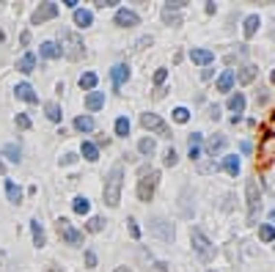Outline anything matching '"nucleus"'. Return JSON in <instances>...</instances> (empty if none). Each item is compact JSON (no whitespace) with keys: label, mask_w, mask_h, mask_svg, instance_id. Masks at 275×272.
Segmentation results:
<instances>
[{"label":"nucleus","mask_w":275,"mask_h":272,"mask_svg":"<svg viewBox=\"0 0 275 272\" xmlns=\"http://www.w3.org/2000/svg\"><path fill=\"white\" fill-rule=\"evenodd\" d=\"M127 231H129V237L132 239H140V228H138L135 217H127Z\"/></svg>","instance_id":"obj_38"},{"label":"nucleus","mask_w":275,"mask_h":272,"mask_svg":"<svg viewBox=\"0 0 275 272\" xmlns=\"http://www.w3.org/2000/svg\"><path fill=\"white\" fill-rule=\"evenodd\" d=\"M190 245H193V250H196L204 261H212V258H215V245L204 237V231H198V228L190 231Z\"/></svg>","instance_id":"obj_4"},{"label":"nucleus","mask_w":275,"mask_h":272,"mask_svg":"<svg viewBox=\"0 0 275 272\" xmlns=\"http://www.w3.org/2000/svg\"><path fill=\"white\" fill-rule=\"evenodd\" d=\"M80 154H83L88 162H96V160H99V149H96V143H83Z\"/></svg>","instance_id":"obj_27"},{"label":"nucleus","mask_w":275,"mask_h":272,"mask_svg":"<svg viewBox=\"0 0 275 272\" xmlns=\"http://www.w3.org/2000/svg\"><path fill=\"white\" fill-rule=\"evenodd\" d=\"M165 77H168V69H157L154 72V85H163Z\"/></svg>","instance_id":"obj_41"},{"label":"nucleus","mask_w":275,"mask_h":272,"mask_svg":"<svg viewBox=\"0 0 275 272\" xmlns=\"http://www.w3.org/2000/svg\"><path fill=\"white\" fill-rule=\"evenodd\" d=\"M223 170H226V173H231V176H237V173H240V160H237V154L223 157Z\"/></svg>","instance_id":"obj_23"},{"label":"nucleus","mask_w":275,"mask_h":272,"mask_svg":"<svg viewBox=\"0 0 275 272\" xmlns=\"http://www.w3.org/2000/svg\"><path fill=\"white\" fill-rule=\"evenodd\" d=\"M229 110H234L237 116H240V113L245 110V96H242V94H234L231 99H229Z\"/></svg>","instance_id":"obj_31"},{"label":"nucleus","mask_w":275,"mask_h":272,"mask_svg":"<svg viewBox=\"0 0 275 272\" xmlns=\"http://www.w3.org/2000/svg\"><path fill=\"white\" fill-rule=\"evenodd\" d=\"M58 50L63 58L69 60H80L83 55H86V44H83V36L75 33V30H69V28H63L58 33Z\"/></svg>","instance_id":"obj_2"},{"label":"nucleus","mask_w":275,"mask_h":272,"mask_svg":"<svg viewBox=\"0 0 275 272\" xmlns=\"http://www.w3.org/2000/svg\"><path fill=\"white\" fill-rule=\"evenodd\" d=\"M3 157H9L11 162H19V160H22V149L14 146V143H9L6 149H3Z\"/></svg>","instance_id":"obj_32"},{"label":"nucleus","mask_w":275,"mask_h":272,"mask_svg":"<svg viewBox=\"0 0 275 272\" xmlns=\"http://www.w3.org/2000/svg\"><path fill=\"white\" fill-rule=\"evenodd\" d=\"M31 234H33V245L36 247H44V245H47L44 226H42V220H39V217H33V220H31Z\"/></svg>","instance_id":"obj_15"},{"label":"nucleus","mask_w":275,"mask_h":272,"mask_svg":"<svg viewBox=\"0 0 275 272\" xmlns=\"http://www.w3.org/2000/svg\"><path fill=\"white\" fill-rule=\"evenodd\" d=\"M160 184V170L154 168H140V179H138V198L149 204L152 198H154V190Z\"/></svg>","instance_id":"obj_3"},{"label":"nucleus","mask_w":275,"mask_h":272,"mask_svg":"<svg viewBox=\"0 0 275 272\" xmlns=\"http://www.w3.org/2000/svg\"><path fill=\"white\" fill-rule=\"evenodd\" d=\"M75 129L77 132H94V119L91 116H77L75 119Z\"/></svg>","instance_id":"obj_25"},{"label":"nucleus","mask_w":275,"mask_h":272,"mask_svg":"<svg viewBox=\"0 0 275 272\" xmlns=\"http://www.w3.org/2000/svg\"><path fill=\"white\" fill-rule=\"evenodd\" d=\"M209 119H212V121L220 119V107H217V105H215V107H209Z\"/></svg>","instance_id":"obj_46"},{"label":"nucleus","mask_w":275,"mask_h":272,"mask_svg":"<svg viewBox=\"0 0 275 272\" xmlns=\"http://www.w3.org/2000/svg\"><path fill=\"white\" fill-rule=\"evenodd\" d=\"M47 272H63V270H58V264H50V267H47Z\"/></svg>","instance_id":"obj_47"},{"label":"nucleus","mask_w":275,"mask_h":272,"mask_svg":"<svg viewBox=\"0 0 275 272\" xmlns=\"http://www.w3.org/2000/svg\"><path fill=\"white\" fill-rule=\"evenodd\" d=\"M201 143H204V135H201V132H193V135L187 137V154H190V160H198V157H201Z\"/></svg>","instance_id":"obj_14"},{"label":"nucleus","mask_w":275,"mask_h":272,"mask_svg":"<svg viewBox=\"0 0 275 272\" xmlns=\"http://www.w3.org/2000/svg\"><path fill=\"white\" fill-rule=\"evenodd\" d=\"M187 119H190L187 107H176V110H173V121H176V124H187Z\"/></svg>","instance_id":"obj_37"},{"label":"nucleus","mask_w":275,"mask_h":272,"mask_svg":"<svg viewBox=\"0 0 275 272\" xmlns=\"http://www.w3.org/2000/svg\"><path fill=\"white\" fill-rule=\"evenodd\" d=\"M149 231H152L154 237H160L163 242H171L173 239V226L168 220H163V217H154V220L149 223Z\"/></svg>","instance_id":"obj_8"},{"label":"nucleus","mask_w":275,"mask_h":272,"mask_svg":"<svg viewBox=\"0 0 275 272\" xmlns=\"http://www.w3.org/2000/svg\"><path fill=\"white\" fill-rule=\"evenodd\" d=\"M105 223H107L105 217H96V214H94V217H88V223H86V231H91V234H99V231L105 228Z\"/></svg>","instance_id":"obj_30"},{"label":"nucleus","mask_w":275,"mask_h":272,"mask_svg":"<svg viewBox=\"0 0 275 272\" xmlns=\"http://www.w3.org/2000/svg\"><path fill=\"white\" fill-rule=\"evenodd\" d=\"M231 85H234V72H231V69H226L223 75L217 77L215 88H217V91H231Z\"/></svg>","instance_id":"obj_22"},{"label":"nucleus","mask_w":275,"mask_h":272,"mask_svg":"<svg viewBox=\"0 0 275 272\" xmlns=\"http://www.w3.org/2000/svg\"><path fill=\"white\" fill-rule=\"evenodd\" d=\"M14 94H17V99H22V102H31V105L39 102V96H36V91H33V85L31 83H17Z\"/></svg>","instance_id":"obj_11"},{"label":"nucleus","mask_w":275,"mask_h":272,"mask_svg":"<svg viewBox=\"0 0 275 272\" xmlns=\"http://www.w3.org/2000/svg\"><path fill=\"white\" fill-rule=\"evenodd\" d=\"M17 69L22 72V75H31V72L36 69V55H33V52H25V55L17 60Z\"/></svg>","instance_id":"obj_18"},{"label":"nucleus","mask_w":275,"mask_h":272,"mask_svg":"<svg viewBox=\"0 0 275 272\" xmlns=\"http://www.w3.org/2000/svg\"><path fill=\"white\" fill-rule=\"evenodd\" d=\"M140 124H143L149 132H157V135H163V137H171V127H168L157 113H143V116H140Z\"/></svg>","instance_id":"obj_6"},{"label":"nucleus","mask_w":275,"mask_h":272,"mask_svg":"<svg viewBox=\"0 0 275 272\" xmlns=\"http://www.w3.org/2000/svg\"><path fill=\"white\" fill-rule=\"evenodd\" d=\"M17 127L19 129H31V119H28L25 113H17Z\"/></svg>","instance_id":"obj_40"},{"label":"nucleus","mask_w":275,"mask_h":272,"mask_svg":"<svg viewBox=\"0 0 275 272\" xmlns=\"http://www.w3.org/2000/svg\"><path fill=\"white\" fill-rule=\"evenodd\" d=\"M80 88L88 91V94L94 91V88H96V75H94V72H86V75L80 77Z\"/></svg>","instance_id":"obj_28"},{"label":"nucleus","mask_w":275,"mask_h":272,"mask_svg":"<svg viewBox=\"0 0 275 272\" xmlns=\"http://www.w3.org/2000/svg\"><path fill=\"white\" fill-rule=\"evenodd\" d=\"M116 3H119V0H96V9H110Z\"/></svg>","instance_id":"obj_44"},{"label":"nucleus","mask_w":275,"mask_h":272,"mask_svg":"<svg viewBox=\"0 0 275 272\" xmlns=\"http://www.w3.org/2000/svg\"><path fill=\"white\" fill-rule=\"evenodd\" d=\"M143 47H152V36H140L138 39V50H143Z\"/></svg>","instance_id":"obj_43"},{"label":"nucleus","mask_w":275,"mask_h":272,"mask_svg":"<svg viewBox=\"0 0 275 272\" xmlns=\"http://www.w3.org/2000/svg\"><path fill=\"white\" fill-rule=\"evenodd\" d=\"M253 77H256V66H250V63H248V66L240 69V75H234V80H240L242 85H248Z\"/></svg>","instance_id":"obj_26"},{"label":"nucleus","mask_w":275,"mask_h":272,"mask_svg":"<svg viewBox=\"0 0 275 272\" xmlns=\"http://www.w3.org/2000/svg\"><path fill=\"white\" fill-rule=\"evenodd\" d=\"M138 151H140V154H146V157H149V154H154V151H157V143L152 140V137H143V140L138 143Z\"/></svg>","instance_id":"obj_34"},{"label":"nucleus","mask_w":275,"mask_h":272,"mask_svg":"<svg viewBox=\"0 0 275 272\" xmlns=\"http://www.w3.org/2000/svg\"><path fill=\"white\" fill-rule=\"evenodd\" d=\"M259 25H261V19H259V14H250V17L245 19V28H242V33H245V39H250V36H256Z\"/></svg>","instance_id":"obj_20"},{"label":"nucleus","mask_w":275,"mask_h":272,"mask_svg":"<svg viewBox=\"0 0 275 272\" xmlns=\"http://www.w3.org/2000/svg\"><path fill=\"white\" fill-rule=\"evenodd\" d=\"M6 196H9V201L14 206L22 204V187H19V184H14L11 179H6Z\"/></svg>","instance_id":"obj_17"},{"label":"nucleus","mask_w":275,"mask_h":272,"mask_svg":"<svg viewBox=\"0 0 275 272\" xmlns=\"http://www.w3.org/2000/svg\"><path fill=\"white\" fill-rule=\"evenodd\" d=\"M116 135L119 137H127L129 135V121L121 116V119H116Z\"/></svg>","instance_id":"obj_36"},{"label":"nucleus","mask_w":275,"mask_h":272,"mask_svg":"<svg viewBox=\"0 0 275 272\" xmlns=\"http://www.w3.org/2000/svg\"><path fill=\"white\" fill-rule=\"evenodd\" d=\"M116 272H129V270H127V267H119V270H116Z\"/></svg>","instance_id":"obj_50"},{"label":"nucleus","mask_w":275,"mask_h":272,"mask_svg":"<svg viewBox=\"0 0 275 272\" xmlns=\"http://www.w3.org/2000/svg\"><path fill=\"white\" fill-rule=\"evenodd\" d=\"M75 160H77V154H63V157H61V165H72Z\"/></svg>","instance_id":"obj_45"},{"label":"nucleus","mask_w":275,"mask_h":272,"mask_svg":"<svg viewBox=\"0 0 275 272\" xmlns=\"http://www.w3.org/2000/svg\"><path fill=\"white\" fill-rule=\"evenodd\" d=\"M138 22H140V17H138L135 11H129V9H119V11H116V25H119V28H135Z\"/></svg>","instance_id":"obj_10"},{"label":"nucleus","mask_w":275,"mask_h":272,"mask_svg":"<svg viewBox=\"0 0 275 272\" xmlns=\"http://www.w3.org/2000/svg\"><path fill=\"white\" fill-rule=\"evenodd\" d=\"M39 55L47 58V60H55V58H61V50H58V44L55 42H44L42 47H39Z\"/></svg>","instance_id":"obj_19"},{"label":"nucleus","mask_w":275,"mask_h":272,"mask_svg":"<svg viewBox=\"0 0 275 272\" xmlns=\"http://www.w3.org/2000/svg\"><path fill=\"white\" fill-rule=\"evenodd\" d=\"M259 239H261V242H273L275 239V228L270 226V223H264V226L259 228Z\"/></svg>","instance_id":"obj_35"},{"label":"nucleus","mask_w":275,"mask_h":272,"mask_svg":"<svg viewBox=\"0 0 275 272\" xmlns=\"http://www.w3.org/2000/svg\"><path fill=\"white\" fill-rule=\"evenodd\" d=\"M72 209L77 214H88V209H91V204H88V198H83V196H77L75 201H72Z\"/></svg>","instance_id":"obj_33"},{"label":"nucleus","mask_w":275,"mask_h":272,"mask_svg":"<svg viewBox=\"0 0 275 272\" xmlns=\"http://www.w3.org/2000/svg\"><path fill=\"white\" fill-rule=\"evenodd\" d=\"M245 193H248V223L253 226V223H256V214H259V184H256V179H248Z\"/></svg>","instance_id":"obj_7"},{"label":"nucleus","mask_w":275,"mask_h":272,"mask_svg":"<svg viewBox=\"0 0 275 272\" xmlns=\"http://www.w3.org/2000/svg\"><path fill=\"white\" fill-rule=\"evenodd\" d=\"M190 58H193V63L206 66V63H212V60H215V52L206 50V47H196V50H190Z\"/></svg>","instance_id":"obj_13"},{"label":"nucleus","mask_w":275,"mask_h":272,"mask_svg":"<svg viewBox=\"0 0 275 272\" xmlns=\"http://www.w3.org/2000/svg\"><path fill=\"white\" fill-rule=\"evenodd\" d=\"M94 22V14L88 9H75V25H80V28H88Z\"/></svg>","instance_id":"obj_21"},{"label":"nucleus","mask_w":275,"mask_h":272,"mask_svg":"<svg viewBox=\"0 0 275 272\" xmlns=\"http://www.w3.org/2000/svg\"><path fill=\"white\" fill-rule=\"evenodd\" d=\"M223 146H226V135H212V137H209V143H206V151L215 157V154L220 151Z\"/></svg>","instance_id":"obj_24"},{"label":"nucleus","mask_w":275,"mask_h":272,"mask_svg":"<svg viewBox=\"0 0 275 272\" xmlns=\"http://www.w3.org/2000/svg\"><path fill=\"white\" fill-rule=\"evenodd\" d=\"M86 267H96V253L94 250H86Z\"/></svg>","instance_id":"obj_42"},{"label":"nucleus","mask_w":275,"mask_h":272,"mask_svg":"<svg viewBox=\"0 0 275 272\" xmlns=\"http://www.w3.org/2000/svg\"><path fill=\"white\" fill-rule=\"evenodd\" d=\"M0 173H6V162L0 160Z\"/></svg>","instance_id":"obj_48"},{"label":"nucleus","mask_w":275,"mask_h":272,"mask_svg":"<svg viewBox=\"0 0 275 272\" xmlns=\"http://www.w3.org/2000/svg\"><path fill=\"white\" fill-rule=\"evenodd\" d=\"M121 187H124V165L121 162H116L110 168V173L105 176V204L110 206V209H116V206L121 204Z\"/></svg>","instance_id":"obj_1"},{"label":"nucleus","mask_w":275,"mask_h":272,"mask_svg":"<svg viewBox=\"0 0 275 272\" xmlns=\"http://www.w3.org/2000/svg\"><path fill=\"white\" fill-rule=\"evenodd\" d=\"M44 113H47V119H50V121H61V116H63L58 102H47V105H44Z\"/></svg>","instance_id":"obj_29"},{"label":"nucleus","mask_w":275,"mask_h":272,"mask_svg":"<svg viewBox=\"0 0 275 272\" xmlns=\"http://www.w3.org/2000/svg\"><path fill=\"white\" fill-rule=\"evenodd\" d=\"M110 80H113V85L116 88H121V85L129 80V66L127 63H116V66L110 69Z\"/></svg>","instance_id":"obj_12"},{"label":"nucleus","mask_w":275,"mask_h":272,"mask_svg":"<svg viewBox=\"0 0 275 272\" xmlns=\"http://www.w3.org/2000/svg\"><path fill=\"white\" fill-rule=\"evenodd\" d=\"M163 162L168 165V168H173V165L179 162V154L173 151V149H168V151H165V157H163Z\"/></svg>","instance_id":"obj_39"},{"label":"nucleus","mask_w":275,"mask_h":272,"mask_svg":"<svg viewBox=\"0 0 275 272\" xmlns=\"http://www.w3.org/2000/svg\"><path fill=\"white\" fill-rule=\"evenodd\" d=\"M86 107L91 113L102 110V107H105V94H102V91H91V94L86 96Z\"/></svg>","instance_id":"obj_16"},{"label":"nucleus","mask_w":275,"mask_h":272,"mask_svg":"<svg viewBox=\"0 0 275 272\" xmlns=\"http://www.w3.org/2000/svg\"><path fill=\"white\" fill-rule=\"evenodd\" d=\"M270 220H273V223H275V209H273V212H270Z\"/></svg>","instance_id":"obj_49"},{"label":"nucleus","mask_w":275,"mask_h":272,"mask_svg":"<svg viewBox=\"0 0 275 272\" xmlns=\"http://www.w3.org/2000/svg\"><path fill=\"white\" fill-rule=\"evenodd\" d=\"M55 226H58V234L63 237V242H66V245H83V231H77L72 223L66 220V217H58V223H55Z\"/></svg>","instance_id":"obj_5"},{"label":"nucleus","mask_w":275,"mask_h":272,"mask_svg":"<svg viewBox=\"0 0 275 272\" xmlns=\"http://www.w3.org/2000/svg\"><path fill=\"white\" fill-rule=\"evenodd\" d=\"M270 80H273V85H275V69H273V75H270Z\"/></svg>","instance_id":"obj_51"},{"label":"nucleus","mask_w":275,"mask_h":272,"mask_svg":"<svg viewBox=\"0 0 275 272\" xmlns=\"http://www.w3.org/2000/svg\"><path fill=\"white\" fill-rule=\"evenodd\" d=\"M52 17H58V3H42V6L33 11L31 22H33V25H42V22H47V19H52Z\"/></svg>","instance_id":"obj_9"}]
</instances>
